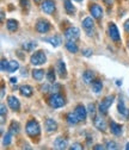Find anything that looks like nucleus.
<instances>
[{"mask_svg":"<svg viewBox=\"0 0 129 150\" xmlns=\"http://www.w3.org/2000/svg\"><path fill=\"white\" fill-rule=\"evenodd\" d=\"M25 131H26L28 136L31 138L38 137L41 135V127H40L38 122L35 120V119H30L25 125Z\"/></svg>","mask_w":129,"mask_h":150,"instance_id":"1","label":"nucleus"},{"mask_svg":"<svg viewBox=\"0 0 129 150\" xmlns=\"http://www.w3.org/2000/svg\"><path fill=\"white\" fill-rule=\"evenodd\" d=\"M48 104L53 108H60V107H62L66 104V100H65V98L61 94H59V93H54V94H51L49 97Z\"/></svg>","mask_w":129,"mask_h":150,"instance_id":"2","label":"nucleus"},{"mask_svg":"<svg viewBox=\"0 0 129 150\" xmlns=\"http://www.w3.org/2000/svg\"><path fill=\"white\" fill-rule=\"evenodd\" d=\"M46 61H47L46 54H44L42 50L36 51L35 54L31 55V57H30V63H31L32 66H41V64L46 63Z\"/></svg>","mask_w":129,"mask_h":150,"instance_id":"3","label":"nucleus"},{"mask_svg":"<svg viewBox=\"0 0 129 150\" xmlns=\"http://www.w3.org/2000/svg\"><path fill=\"white\" fill-rule=\"evenodd\" d=\"M114 99H115L114 96H108V97H105V98L99 103L98 110H99V112H100V115H106V113H108L110 106H111L113 103H114Z\"/></svg>","mask_w":129,"mask_h":150,"instance_id":"4","label":"nucleus"},{"mask_svg":"<svg viewBox=\"0 0 129 150\" xmlns=\"http://www.w3.org/2000/svg\"><path fill=\"white\" fill-rule=\"evenodd\" d=\"M108 29H109V36H110V38H111L114 42L118 43L121 41V36H120V32H118V29H117L116 24L113 23V22H110Z\"/></svg>","mask_w":129,"mask_h":150,"instance_id":"5","label":"nucleus"},{"mask_svg":"<svg viewBox=\"0 0 129 150\" xmlns=\"http://www.w3.org/2000/svg\"><path fill=\"white\" fill-rule=\"evenodd\" d=\"M79 36H80V32H79L78 28L71 26L65 30V37L67 41H77L79 38Z\"/></svg>","mask_w":129,"mask_h":150,"instance_id":"6","label":"nucleus"},{"mask_svg":"<svg viewBox=\"0 0 129 150\" xmlns=\"http://www.w3.org/2000/svg\"><path fill=\"white\" fill-rule=\"evenodd\" d=\"M41 8L47 14H53L55 12V1L54 0H43L41 4Z\"/></svg>","mask_w":129,"mask_h":150,"instance_id":"7","label":"nucleus"},{"mask_svg":"<svg viewBox=\"0 0 129 150\" xmlns=\"http://www.w3.org/2000/svg\"><path fill=\"white\" fill-rule=\"evenodd\" d=\"M88 10H90L91 16L93 17L95 19H97V21H99L100 18L103 17V8L98 4H91L90 7H88Z\"/></svg>","mask_w":129,"mask_h":150,"instance_id":"8","label":"nucleus"},{"mask_svg":"<svg viewBox=\"0 0 129 150\" xmlns=\"http://www.w3.org/2000/svg\"><path fill=\"white\" fill-rule=\"evenodd\" d=\"M50 30V23L46 19H40L36 24V31L40 33H47Z\"/></svg>","mask_w":129,"mask_h":150,"instance_id":"9","label":"nucleus"},{"mask_svg":"<svg viewBox=\"0 0 129 150\" xmlns=\"http://www.w3.org/2000/svg\"><path fill=\"white\" fill-rule=\"evenodd\" d=\"M76 115H77V117H78V119L79 120H85L86 119V117H87V111H86V108L83 106V105H78L77 107H76Z\"/></svg>","mask_w":129,"mask_h":150,"instance_id":"10","label":"nucleus"},{"mask_svg":"<svg viewBox=\"0 0 129 150\" xmlns=\"http://www.w3.org/2000/svg\"><path fill=\"white\" fill-rule=\"evenodd\" d=\"M7 103H9V107L12 110V111H19L21 108V103L18 100L16 97H9L7 99Z\"/></svg>","mask_w":129,"mask_h":150,"instance_id":"11","label":"nucleus"},{"mask_svg":"<svg viewBox=\"0 0 129 150\" xmlns=\"http://www.w3.org/2000/svg\"><path fill=\"white\" fill-rule=\"evenodd\" d=\"M93 21H92L91 17H86L85 19L83 21V28L87 31V35H91V31H93Z\"/></svg>","mask_w":129,"mask_h":150,"instance_id":"12","label":"nucleus"},{"mask_svg":"<svg viewBox=\"0 0 129 150\" xmlns=\"http://www.w3.org/2000/svg\"><path fill=\"white\" fill-rule=\"evenodd\" d=\"M44 126H46V130L48 132H53V131H56L58 130V124L54 119L51 118H47L46 122H44Z\"/></svg>","mask_w":129,"mask_h":150,"instance_id":"13","label":"nucleus"},{"mask_svg":"<svg viewBox=\"0 0 129 150\" xmlns=\"http://www.w3.org/2000/svg\"><path fill=\"white\" fill-rule=\"evenodd\" d=\"M117 111L118 113L124 118V119H129V110L124 106V103L122 100H120L118 105H117Z\"/></svg>","mask_w":129,"mask_h":150,"instance_id":"14","label":"nucleus"},{"mask_svg":"<svg viewBox=\"0 0 129 150\" xmlns=\"http://www.w3.org/2000/svg\"><path fill=\"white\" fill-rule=\"evenodd\" d=\"M56 69H58V73H59V76H60V78H62V79H63V78H66V76H67L66 64H65V62H63L62 60H59Z\"/></svg>","mask_w":129,"mask_h":150,"instance_id":"15","label":"nucleus"},{"mask_svg":"<svg viewBox=\"0 0 129 150\" xmlns=\"http://www.w3.org/2000/svg\"><path fill=\"white\" fill-rule=\"evenodd\" d=\"M19 92H21V94H22L23 97L30 98V97L32 96V93H33V89H32L31 86H29V85H24V86H22V87L19 88Z\"/></svg>","mask_w":129,"mask_h":150,"instance_id":"16","label":"nucleus"},{"mask_svg":"<svg viewBox=\"0 0 129 150\" xmlns=\"http://www.w3.org/2000/svg\"><path fill=\"white\" fill-rule=\"evenodd\" d=\"M93 123H95V126L100 130V131H105L106 130V124H105V120L100 117H95L93 118Z\"/></svg>","mask_w":129,"mask_h":150,"instance_id":"17","label":"nucleus"},{"mask_svg":"<svg viewBox=\"0 0 129 150\" xmlns=\"http://www.w3.org/2000/svg\"><path fill=\"white\" fill-rule=\"evenodd\" d=\"M110 131H111V134H114L115 136H118L122 134V126L115 122H110Z\"/></svg>","mask_w":129,"mask_h":150,"instance_id":"18","label":"nucleus"},{"mask_svg":"<svg viewBox=\"0 0 129 150\" xmlns=\"http://www.w3.org/2000/svg\"><path fill=\"white\" fill-rule=\"evenodd\" d=\"M54 145L56 149H66L67 148V139H65L63 137H58L54 142Z\"/></svg>","mask_w":129,"mask_h":150,"instance_id":"19","label":"nucleus"},{"mask_svg":"<svg viewBox=\"0 0 129 150\" xmlns=\"http://www.w3.org/2000/svg\"><path fill=\"white\" fill-rule=\"evenodd\" d=\"M95 78V74L92 70H85L83 74V80L85 83H92V80Z\"/></svg>","mask_w":129,"mask_h":150,"instance_id":"20","label":"nucleus"},{"mask_svg":"<svg viewBox=\"0 0 129 150\" xmlns=\"http://www.w3.org/2000/svg\"><path fill=\"white\" fill-rule=\"evenodd\" d=\"M63 3H65V10H66L67 14L73 16L76 13V7L73 6V4L71 3V0H63Z\"/></svg>","mask_w":129,"mask_h":150,"instance_id":"21","label":"nucleus"},{"mask_svg":"<svg viewBox=\"0 0 129 150\" xmlns=\"http://www.w3.org/2000/svg\"><path fill=\"white\" fill-rule=\"evenodd\" d=\"M66 49L69 52H73V54L78 52V45H77L76 41H67L66 42Z\"/></svg>","mask_w":129,"mask_h":150,"instance_id":"22","label":"nucleus"},{"mask_svg":"<svg viewBox=\"0 0 129 150\" xmlns=\"http://www.w3.org/2000/svg\"><path fill=\"white\" fill-rule=\"evenodd\" d=\"M66 120H67L68 124H71V125H76V124H78V122H80V120L78 119L77 115H76V112H74V113H73V112L68 113V115L66 116Z\"/></svg>","mask_w":129,"mask_h":150,"instance_id":"23","label":"nucleus"},{"mask_svg":"<svg viewBox=\"0 0 129 150\" xmlns=\"http://www.w3.org/2000/svg\"><path fill=\"white\" fill-rule=\"evenodd\" d=\"M6 26H7V30L10 32H16L18 29V22L16 19H9L6 23Z\"/></svg>","mask_w":129,"mask_h":150,"instance_id":"24","label":"nucleus"},{"mask_svg":"<svg viewBox=\"0 0 129 150\" xmlns=\"http://www.w3.org/2000/svg\"><path fill=\"white\" fill-rule=\"evenodd\" d=\"M91 87H92V91L95 93H99L102 89H103V83L100 80H93L91 83Z\"/></svg>","mask_w":129,"mask_h":150,"instance_id":"25","label":"nucleus"},{"mask_svg":"<svg viewBox=\"0 0 129 150\" xmlns=\"http://www.w3.org/2000/svg\"><path fill=\"white\" fill-rule=\"evenodd\" d=\"M43 76H44V70L43 69H33L32 70V78L37 81H41L43 80Z\"/></svg>","mask_w":129,"mask_h":150,"instance_id":"26","label":"nucleus"},{"mask_svg":"<svg viewBox=\"0 0 129 150\" xmlns=\"http://www.w3.org/2000/svg\"><path fill=\"white\" fill-rule=\"evenodd\" d=\"M46 41H47V42H49V43H50L53 47H55V48L59 47V45L61 44V38H60L59 36H53V37H49V38H46Z\"/></svg>","mask_w":129,"mask_h":150,"instance_id":"27","label":"nucleus"},{"mask_svg":"<svg viewBox=\"0 0 129 150\" xmlns=\"http://www.w3.org/2000/svg\"><path fill=\"white\" fill-rule=\"evenodd\" d=\"M10 132L12 134V135H17L18 132H19V123L18 122H11V124H10Z\"/></svg>","mask_w":129,"mask_h":150,"instance_id":"28","label":"nucleus"},{"mask_svg":"<svg viewBox=\"0 0 129 150\" xmlns=\"http://www.w3.org/2000/svg\"><path fill=\"white\" fill-rule=\"evenodd\" d=\"M18 68H19V63H18V61H14V60L9 61V68H7V71L13 73V71H16Z\"/></svg>","mask_w":129,"mask_h":150,"instance_id":"29","label":"nucleus"},{"mask_svg":"<svg viewBox=\"0 0 129 150\" xmlns=\"http://www.w3.org/2000/svg\"><path fill=\"white\" fill-rule=\"evenodd\" d=\"M36 44L35 42H25V43H23V45H22V48L25 50V51H32L35 48H36Z\"/></svg>","mask_w":129,"mask_h":150,"instance_id":"30","label":"nucleus"},{"mask_svg":"<svg viewBox=\"0 0 129 150\" xmlns=\"http://www.w3.org/2000/svg\"><path fill=\"white\" fill-rule=\"evenodd\" d=\"M47 80L49 82H55V71H54L53 68H50L47 73Z\"/></svg>","mask_w":129,"mask_h":150,"instance_id":"31","label":"nucleus"},{"mask_svg":"<svg viewBox=\"0 0 129 150\" xmlns=\"http://www.w3.org/2000/svg\"><path fill=\"white\" fill-rule=\"evenodd\" d=\"M11 136H12L11 132H7V134L4 135V138H3V144L4 145H10L11 144V138H12Z\"/></svg>","mask_w":129,"mask_h":150,"instance_id":"32","label":"nucleus"},{"mask_svg":"<svg viewBox=\"0 0 129 150\" xmlns=\"http://www.w3.org/2000/svg\"><path fill=\"white\" fill-rule=\"evenodd\" d=\"M105 149H117V144L114 142V141H109V142H106V144H105Z\"/></svg>","mask_w":129,"mask_h":150,"instance_id":"33","label":"nucleus"},{"mask_svg":"<svg viewBox=\"0 0 129 150\" xmlns=\"http://www.w3.org/2000/svg\"><path fill=\"white\" fill-rule=\"evenodd\" d=\"M88 112L93 118L96 117V106H95V104H90L88 105Z\"/></svg>","mask_w":129,"mask_h":150,"instance_id":"34","label":"nucleus"},{"mask_svg":"<svg viewBox=\"0 0 129 150\" xmlns=\"http://www.w3.org/2000/svg\"><path fill=\"white\" fill-rule=\"evenodd\" d=\"M7 68H9V62H7L5 59L1 60V70H3V71H6Z\"/></svg>","mask_w":129,"mask_h":150,"instance_id":"35","label":"nucleus"},{"mask_svg":"<svg viewBox=\"0 0 129 150\" xmlns=\"http://www.w3.org/2000/svg\"><path fill=\"white\" fill-rule=\"evenodd\" d=\"M71 149H78V150H83V145L80 143H74L71 145Z\"/></svg>","mask_w":129,"mask_h":150,"instance_id":"36","label":"nucleus"},{"mask_svg":"<svg viewBox=\"0 0 129 150\" xmlns=\"http://www.w3.org/2000/svg\"><path fill=\"white\" fill-rule=\"evenodd\" d=\"M19 3H21V6L24 8V7H26V8H29V0H19Z\"/></svg>","mask_w":129,"mask_h":150,"instance_id":"37","label":"nucleus"},{"mask_svg":"<svg viewBox=\"0 0 129 150\" xmlns=\"http://www.w3.org/2000/svg\"><path fill=\"white\" fill-rule=\"evenodd\" d=\"M0 113H1V117H4L6 115V106L4 104H1V108H0Z\"/></svg>","mask_w":129,"mask_h":150,"instance_id":"38","label":"nucleus"},{"mask_svg":"<svg viewBox=\"0 0 129 150\" xmlns=\"http://www.w3.org/2000/svg\"><path fill=\"white\" fill-rule=\"evenodd\" d=\"M83 54H84V56L88 57V56H91V55H92V51H91L90 49H85V50L83 51Z\"/></svg>","mask_w":129,"mask_h":150,"instance_id":"39","label":"nucleus"},{"mask_svg":"<svg viewBox=\"0 0 129 150\" xmlns=\"http://www.w3.org/2000/svg\"><path fill=\"white\" fill-rule=\"evenodd\" d=\"M103 3H104L105 5H108V6H113L114 0H103Z\"/></svg>","mask_w":129,"mask_h":150,"instance_id":"40","label":"nucleus"},{"mask_svg":"<svg viewBox=\"0 0 129 150\" xmlns=\"http://www.w3.org/2000/svg\"><path fill=\"white\" fill-rule=\"evenodd\" d=\"M124 30H125V32H129V19L125 21V23H124Z\"/></svg>","mask_w":129,"mask_h":150,"instance_id":"41","label":"nucleus"},{"mask_svg":"<svg viewBox=\"0 0 129 150\" xmlns=\"http://www.w3.org/2000/svg\"><path fill=\"white\" fill-rule=\"evenodd\" d=\"M93 149H96V150H100V149H104V146L100 145V144H97L96 146H93Z\"/></svg>","mask_w":129,"mask_h":150,"instance_id":"42","label":"nucleus"},{"mask_svg":"<svg viewBox=\"0 0 129 150\" xmlns=\"http://www.w3.org/2000/svg\"><path fill=\"white\" fill-rule=\"evenodd\" d=\"M41 88H42V92H48V86H47V85H44V86H42Z\"/></svg>","mask_w":129,"mask_h":150,"instance_id":"43","label":"nucleus"},{"mask_svg":"<svg viewBox=\"0 0 129 150\" xmlns=\"http://www.w3.org/2000/svg\"><path fill=\"white\" fill-rule=\"evenodd\" d=\"M10 81H11V83H17V78H11Z\"/></svg>","mask_w":129,"mask_h":150,"instance_id":"44","label":"nucleus"},{"mask_svg":"<svg viewBox=\"0 0 129 150\" xmlns=\"http://www.w3.org/2000/svg\"><path fill=\"white\" fill-rule=\"evenodd\" d=\"M4 19H5V13H4V11L1 12V21L4 22Z\"/></svg>","mask_w":129,"mask_h":150,"instance_id":"45","label":"nucleus"},{"mask_svg":"<svg viewBox=\"0 0 129 150\" xmlns=\"http://www.w3.org/2000/svg\"><path fill=\"white\" fill-rule=\"evenodd\" d=\"M4 94H5V89H4V87L1 88V98L4 97Z\"/></svg>","mask_w":129,"mask_h":150,"instance_id":"46","label":"nucleus"},{"mask_svg":"<svg viewBox=\"0 0 129 150\" xmlns=\"http://www.w3.org/2000/svg\"><path fill=\"white\" fill-rule=\"evenodd\" d=\"M33 1H35L36 4H40V3H41V0H33Z\"/></svg>","mask_w":129,"mask_h":150,"instance_id":"47","label":"nucleus"},{"mask_svg":"<svg viewBox=\"0 0 129 150\" xmlns=\"http://www.w3.org/2000/svg\"><path fill=\"white\" fill-rule=\"evenodd\" d=\"M125 149H127V150H129V143H127V146H125Z\"/></svg>","mask_w":129,"mask_h":150,"instance_id":"48","label":"nucleus"},{"mask_svg":"<svg viewBox=\"0 0 129 150\" xmlns=\"http://www.w3.org/2000/svg\"><path fill=\"white\" fill-rule=\"evenodd\" d=\"M74 1H83V0H74Z\"/></svg>","mask_w":129,"mask_h":150,"instance_id":"49","label":"nucleus"},{"mask_svg":"<svg viewBox=\"0 0 129 150\" xmlns=\"http://www.w3.org/2000/svg\"><path fill=\"white\" fill-rule=\"evenodd\" d=\"M128 47H129V43H128Z\"/></svg>","mask_w":129,"mask_h":150,"instance_id":"50","label":"nucleus"}]
</instances>
